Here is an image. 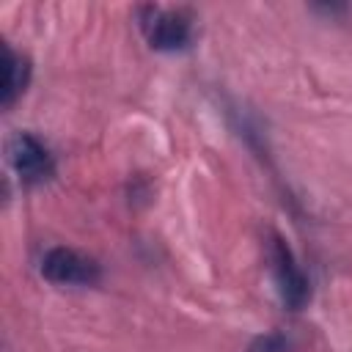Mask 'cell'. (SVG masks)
Returning a JSON list of instances; mask_svg holds the SVG:
<instances>
[{
	"label": "cell",
	"instance_id": "6da1fadb",
	"mask_svg": "<svg viewBox=\"0 0 352 352\" xmlns=\"http://www.w3.org/2000/svg\"><path fill=\"white\" fill-rule=\"evenodd\" d=\"M138 28L146 44L157 52H176L190 47L192 41V16L184 8L168 6H140Z\"/></svg>",
	"mask_w": 352,
	"mask_h": 352
},
{
	"label": "cell",
	"instance_id": "7a4b0ae2",
	"mask_svg": "<svg viewBox=\"0 0 352 352\" xmlns=\"http://www.w3.org/2000/svg\"><path fill=\"white\" fill-rule=\"evenodd\" d=\"M270 261H272V275H275V283H278L280 302L289 311L305 308L308 300H311L308 275L302 272L300 261L294 258V250L289 248V242L275 231L270 234Z\"/></svg>",
	"mask_w": 352,
	"mask_h": 352
},
{
	"label": "cell",
	"instance_id": "3957f363",
	"mask_svg": "<svg viewBox=\"0 0 352 352\" xmlns=\"http://www.w3.org/2000/svg\"><path fill=\"white\" fill-rule=\"evenodd\" d=\"M38 272L55 286H94L102 278V267L88 253H80L66 245H55L41 256Z\"/></svg>",
	"mask_w": 352,
	"mask_h": 352
},
{
	"label": "cell",
	"instance_id": "277c9868",
	"mask_svg": "<svg viewBox=\"0 0 352 352\" xmlns=\"http://www.w3.org/2000/svg\"><path fill=\"white\" fill-rule=\"evenodd\" d=\"M8 165L22 184H44L55 176V157L33 132H16L8 140Z\"/></svg>",
	"mask_w": 352,
	"mask_h": 352
},
{
	"label": "cell",
	"instance_id": "5b68a950",
	"mask_svg": "<svg viewBox=\"0 0 352 352\" xmlns=\"http://www.w3.org/2000/svg\"><path fill=\"white\" fill-rule=\"evenodd\" d=\"M28 82H30V60L6 44L3 47V91H0L3 107H11L19 99V94L28 88Z\"/></svg>",
	"mask_w": 352,
	"mask_h": 352
},
{
	"label": "cell",
	"instance_id": "8992f818",
	"mask_svg": "<svg viewBox=\"0 0 352 352\" xmlns=\"http://www.w3.org/2000/svg\"><path fill=\"white\" fill-rule=\"evenodd\" d=\"M248 352H292V341L283 333H264L250 341Z\"/></svg>",
	"mask_w": 352,
	"mask_h": 352
}]
</instances>
